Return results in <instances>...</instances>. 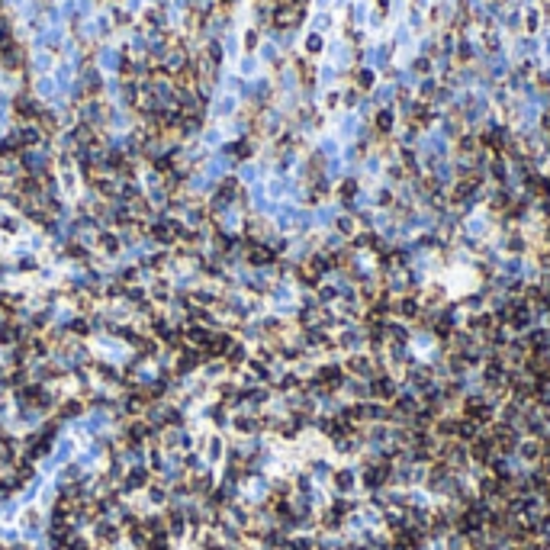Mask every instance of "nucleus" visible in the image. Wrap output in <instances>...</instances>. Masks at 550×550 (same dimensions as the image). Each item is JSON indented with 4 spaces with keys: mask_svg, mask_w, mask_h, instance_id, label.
I'll return each mask as SVG.
<instances>
[{
    "mask_svg": "<svg viewBox=\"0 0 550 550\" xmlns=\"http://www.w3.org/2000/svg\"><path fill=\"white\" fill-rule=\"evenodd\" d=\"M367 386H370V399L373 402H393V399L399 396V390H402V383L396 380V373H390V370L373 373V377L367 380Z\"/></svg>",
    "mask_w": 550,
    "mask_h": 550,
    "instance_id": "obj_1",
    "label": "nucleus"
},
{
    "mask_svg": "<svg viewBox=\"0 0 550 550\" xmlns=\"http://www.w3.org/2000/svg\"><path fill=\"white\" fill-rule=\"evenodd\" d=\"M122 300H126V303L135 309V306H142V303L148 300V287H142V283H132V287H126V296H122Z\"/></svg>",
    "mask_w": 550,
    "mask_h": 550,
    "instance_id": "obj_16",
    "label": "nucleus"
},
{
    "mask_svg": "<svg viewBox=\"0 0 550 550\" xmlns=\"http://www.w3.org/2000/svg\"><path fill=\"white\" fill-rule=\"evenodd\" d=\"M373 84V71H361L357 74V87H370Z\"/></svg>",
    "mask_w": 550,
    "mask_h": 550,
    "instance_id": "obj_23",
    "label": "nucleus"
},
{
    "mask_svg": "<svg viewBox=\"0 0 550 550\" xmlns=\"http://www.w3.org/2000/svg\"><path fill=\"white\" fill-rule=\"evenodd\" d=\"M203 142H206V145H219V132H216V129L203 132Z\"/></svg>",
    "mask_w": 550,
    "mask_h": 550,
    "instance_id": "obj_26",
    "label": "nucleus"
},
{
    "mask_svg": "<svg viewBox=\"0 0 550 550\" xmlns=\"http://www.w3.org/2000/svg\"><path fill=\"white\" fill-rule=\"evenodd\" d=\"M16 139H19V148H36L39 142L45 139V132L39 129V122H23L16 129Z\"/></svg>",
    "mask_w": 550,
    "mask_h": 550,
    "instance_id": "obj_11",
    "label": "nucleus"
},
{
    "mask_svg": "<svg viewBox=\"0 0 550 550\" xmlns=\"http://www.w3.org/2000/svg\"><path fill=\"white\" fill-rule=\"evenodd\" d=\"M254 45H257V29H251L248 36H244V49L251 52V49H254Z\"/></svg>",
    "mask_w": 550,
    "mask_h": 550,
    "instance_id": "obj_27",
    "label": "nucleus"
},
{
    "mask_svg": "<svg viewBox=\"0 0 550 550\" xmlns=\"http://www.w3.org/2000/svg\"><path fill=\"white\" fill-rule=\"evenodd\" d=\"M261 52H264V58H267V61H277V49H274V45H264Z\"/></svg>",
    "mask_w": 550,
    "mask_h": 550,
    "instance_id": "obj_28",
    "label": "nucleus"
},
{
    "mask_svg": "<svg viewBox=\"0 0 550 550\" xmlns=\"http://www.w3.org/2000/svg\"><path fill=\"white\" fill-rule=\"evenodd\" d=\"M241 180H254V167H251V164L241 167Z\"/></svg>",
    "mask_w": 550,
    "mask_h": 550,
    "instance_id": "obj_30",
    "label": "nucleus"
},
{
    "mask_svg": "<svg viewBox=\"0 0 550 550\" xmlns=\"http://www.w3.org/2000/svg\"><path fill=\"white\" fill-rule=\"evenodd\" d=\"M335 348L344 351V354H357V351H367V331L361 322H348L335 331Z\"/></svg>",
    "mask_w": 550,
    "mask_h": 550,
    "instance_id": "obj_2",
    "label": "nucleus"
},
{
    "mask_svg": "<svg viewBox=\"0 0 550 550\" xmlns=\"http://www.w3.org/2000/svg\"><path fill=\"white\" fill-rule=\"evenodd\" d=\"M97 248L103 251V257H119V254H122L119 232H116V229H103V232L97 235Z\"/></svg>",
    "mask_w": 550,
    "mask_h": 550,
    "instance_id": "obj_10",
    "label": "nucleus"
},
{
    "mask_svg": "<svg viewBox=\"0 0 550 550\" xmlns=\"http://www.w3.org/2000/svg\"><path fill=\"white\" fill-rule=\"evenodd\" d=\"M315 300H318V306L331 309V306L341 300V296H338V287H335V283H325V280H322V283L315 287Z\"/></svg>",
    "mask_w": 550,
    "mask_h": 550,
    "instance_id": "obj_14",
    "label": "nucleus"
},
{
    "mask_svg": "<svg viewBox=\"0 0 550 550\" xmlns=\"http://www.w3.org/2000/svg\"><path fill=\"white\" fill-rule=\"evenodd\" d=\"M338 486L341 492H351V473H338Z\"/></svg>",
    "mask_w": 550,
    "mask_h": 550,
    "instance_id": "obj_25",
    "label": "nucleus"
},
{
    "mask_svg": "<svg viewBox=\"0 0 550 550\" xmlns=\"http://www.w3.org/2000/svg\"><path fill=\"white\" fill-rule=\"evenodd\" d=\"M331 232H338L344 241H351L357 232H361V222H357V216H351V213H338L335 222H331Z\"/></svg>",
    "mask_w": 550,
    "mask_h": 550,
    "instance_id": "obj_8",
    "label": "nucleus"
},
{
    "mask_svg": "<svg viewBox=\"0 0 550 550\" xmlns=\"http://www.w3.org/2000/svg\"><path fill=\"white\" fill-rule=\"evenodd\" d=\"M148 300H152L155 306H167L174 300V280L164 274H158L152 283H148Z\"/></svg>",
    "mask_w": 550,
    "mask_h": 550,
    "instance_id": "obj_5",
    "label": "nucleus"
},
{
    "mask_svg": "<svg viewBox=\"0 0 550 550\" xmlns=\"http://www.w3.org/2000/svg\"><path fill=\"white\" fill-rule=\"evenodd\" d=\"M164 499H167L164 486H148V502H152V505H161Z\"/></svg>",
    "mask_w": 550,
    "mask_h": 550,
    "instance_id": "obj_19",
    "label": "nucleus"
},
{
    "mask_svg": "<svg viewBox=\"0 0 550 550\" xmlns=\"http://www.w3.org/2000/svg\"><path fill=\"white\" fill-rule=\"evenodd\" d=\"M306 52H309V55H318V52H322V36H318V32H312V36L306 39Z\"/></svg>",
    "mask_w": 550,
    "mask_h": 550,
    "instance_id": "obj_21",
    "label": "nucleus"
},
{
    "mask_svg": "<svg viewBox=\"0 0 550 550\" xmlns=\"http://www.w3.org/2000/svg\"><path fill=\"white\" fill-rule=\"evenodd\" d=\"M200 373H203V377H206V383H213V380L226 377V373H229V367H226V361H203Z\"/></svg>",
    "mask_w": 550,
    "mask_h": 550,
    "instance_id": "obj_15",
    "label": "nucleus"
},
{
    "mask_svg": "<svg viewBox=\"0 0 550 550\" xmlns=\"http://www.w3.org/2000/svg\"><path fill=\"white\" fill-rule=\"evenodd\" d=\"M222 454H226V444H222V438H219V434H209V438H206V460H213V464H216Z\"/></svg>",
    "mask_w": 550,
    "mask_h": 550,
    "instance_id": "obj_17",
    "label": "nucleus"
},
{
    "mask_svg": "<svg viewBox=\"0 0 550 550\" xmlns=\"http://www.w3.org/2000/svg\"><path fill=\"white\" fill-rule=\"evenodd\" d=\"M248 357H251V348H248V344H244L241 338H238V341H235L232 348L226 351V357H222V361H226V367H229V370H232V373H238V370H244V364H248Z\"/></svg>",
    "mask_w": 550,
    "mask_h": 550,
    "instance_id": "obj_7",
    "label": "nucleus"
},
{
    "mask_svg": "<svg viewBox=\"0 0 550 550\" xmlns=\"http://www.w3.org/2000/svg\"><path fill=\"white\" fill-rule=\"evenodd\" d=\"M209 338H213V328H206V325H200V322H187L183 325V344H190V348L203 351L209 344Z\"/></svg>",
    "mask_w": 550,
    "mask_h": 550,
    "instance_id": "obj_6",
    "label": "nucleus"
},
{
    "mask_svg": "<svg viewBox=\"0 0 550 550\" xmlns=\"http://www.w3.org/2000/svg\"><path fill=\"white\" fill-rule=\"evenodd\" d=\"M13 270H16V274H36V270H42V261H39V254H32V251H19L16 261H13Z\"/></svg>",
    "mask_w": 550,
    "mask_h": 550,
    "instance_id": "obj_12",
    "label": "nucleus"
},
{
    "mask_svg": "<svg viewBox=\"0 0 550 550\" xmlns=\"http://www.w3.org/2000/svg\"><path fill=\"white\" fill-rule=\"evenodd\" d=\"M241 71H244V74L254 71V58H244V61H241Z\"/></svg>",
    "mask_w": 550,
    "mask_h": 550,
    "instance_id": "obj_29",
    "label": "nucleus"
},
{
    "mask_svg": "<svg viewBox=\"0 0 550 550\" xmlns=\"http://www.w3.org/2000/svg\"><path fill=\"white\" fill-rule=\"evenodd\" d=\"M422 312H425V306L418 300V293L393 296V318H399V322H405V325H415L418 318H422Z\"/></svg>",
    "mask_w": 550,
    "mask_h": 550,
    "instance_id": "obj_3",
    "label": "nucleus"
},
{
    "mask_svg": "<svg viewBox=\"0 0 550 550\" xmlns=\"http://www.w3.org/2000/svg\"><path fill=\"white\" fill-rule=\"evenodd\" d=\"M87 412L84 399H61L58 402V418H80Z\"/></svg>",
    "mask_w": 550,
    "mask_h": 550,
    "instance_id": "obj_13",
    "label": "nucleus"
},
{
    "mask_svg": "<svg viewBox=\"0 0 550 550\" xmlns=\"http://www.w3.org/2000/svg\"><path fill=\"white\" fill-rule=\"evenodd\" d=\"M229 113H235V97H222L216 106V116H229Z\"/></svg>",
    "mask_w": 550,
    "mask_h": 550,
    "instance_id": "obj_20",
    "label": "nucleus"
},
{
    "mask_svg": "<svg viewBox=\"0 0 550 550\" xmlns=\"http://www.w3.org/2000/svg\"><path fill=\"white\" fill-rule=\"evenodd\" d=\"M3 103H6V93H3V90H0V106H3Z\"/></svg>",
    "mask_w": 550,
    "mask_h": 550,
    "instance_id": "obj_31",
    "label": "nucleus"
},
{
    "mask_svg": "<svg viewBox=\"0 0 550 550\" xmlns=\"http://www.w3.org/2000/svg\"><path fill=\"white\" fill-rule=\"evenodd\" d=\"M0 232H3V235H19V232H23L19 216H0Z\"/></svg>",
    "mask_w": 550,
    "mask_h": 550,
    "instance_id": "obj_18",
    "label": "nucleus"
},
{
    "mask_svg": "<svg viewBox=\"0 0 550 550\" xmlns=\"http://www.w3.org/2000/svg\"><path fill=\"white\" fill-rule=\"evenodd\" d=\"M52 90H55V80H49V78L39 80V93H42V97H45V93H52Z\"/></svg>",
    "mask_w": 550,
    "mask_h": 550,
    "instance_id": "obj_24",
    "label": "nucleus"
},
{
    "mask_svg": "<svg viewBox=\"0 0 550 550\" xmlns=\"http://www.w3.org/2000/svg\"><path fill=\"white\" fill-rule=\"evenodd\" d=\"M203 351H196V348H190V344H183L180 351H174V377L177 380H187V377H193V373H200V367H203Z\"/></svg>",
    "mask_w": 550,
    "mask_h": 550,
    "instance_id": "obj_4",
    "label": "nucleus"
},
{
    "mask_svg": "<svg viewBox=\"0 0 550 550\" xmlns=\"http://www.w3.org/2000/svg\"><path fill=\"white\" fill-rule=\"evenodd\" d=\"M65 331L74 338V341H87V338L93 335V325H90V318H87V315H78V312H74V315L65 322Z\"/></svg>",
    "mask_w": 550,
    "mask_h": 550,
    "instance_id": "obj_9",
    "label": "nucleus"
},
{
    "mask_svg": "<svg viewBox=\"0 0 550 550\" xmlns=\"http://www.w3.org/2000/svg\"><path fill=\"white\" fill-rule=\"evenodd\" d=\"M377 126H380V132H390V126H393V113H380V116H377Z\"/></svg>",
    "mask_w": 550,
    "mask_h": 550,
    "instance_id": "obj_22",
    "label": "nucleus"
}]
</instances>
